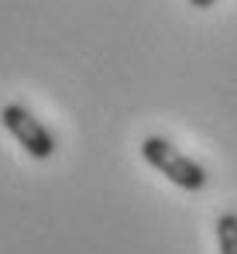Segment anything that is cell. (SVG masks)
<instances>
[{"mask_svg":"<svg viewBox=\"0 0 237 254\" xmlns=\"http://www.w3.org/2000/svg\"><path fill=\"white\" fill-rule=\"evenodd\" d=\"M141 158L152 165L155 172H161L172 186H179V189H186V192H199V189H206V169L193 162L189 155H182L172 141H165V137H145L141 141Z\"/></svg>","mask_w":237,"mask_h":254,"instance_id":"1","label":"cell"},{"mask_svg":"<svg viewBox=\"0 0 237 254\" xmlns=\"http://www.w3.org/2000/svg\"><path fill=\"white\" fill-rule=\"evenodd\" d=\"M0 124H3V130H7L35 162H48V158L55 155V148H59L55 134L41 124L24 103H3V107H0Z\"/></svg>","mask_w":237,"mask_h":254,"instance_id":"2","label":"cell"},{"mask_svg":"<svg viewBox=\"0 0 237 254\" xmlns=\"http://www.w3.org/2000/svg\"><path fill=\"white\" fill-rule=\"evenodd\" d=\"M217 248L220 254H237V213L217 216Z\"/></svg>","mask_w":237,"mask_h":254,"instance_id":"3","label":"cell"},{"mask_svg":"<svg viewBox=\"0 0 237 254\" xmlns=\"http://www.w3.org/2000/svg\"><path fill=\"white\" fill-rule=\"evenodd\" d=\"M217 0H189V7H196V10H206V7H213Z\"/></svg>","mask_w":237,"mask_h":254,"instance_id":"4","label":"cell"}]
</instances>
